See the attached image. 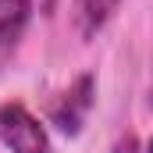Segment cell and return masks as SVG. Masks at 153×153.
<instances>
[{
    "label": "cell",
    "mask_w": 153,
    "mask_h": 153,
    "mask_svg": "<svg viewBox=\"0 0 153 153\" xmlns=\"http://www.w3.org/2000/svg\"><path fill=\"white\" fill-rule=\"evenodd\" d=\"M0 143L11 153H53L50 139H46V128L22 103H4L0 107Z\"/></svg>",
    "instance_id": "1"
},
{
    "label": "cell",
    "mask_w": 153,
    "mask_h": 153,
    "mask_svg": "<svg viewBox=\"0 0 153 153\" xmlns=\"http://www.w3.org/2000/svg\"><path fill=\"white\" fill-rule=\"evenodd\" d=\"M93 96H96L93 75H78L75 82L50 103V121H53L61 132L75 135L78 128H82V121H85V114H89V107H93Z\"/></svg>",
    "instance_id": "2"
},
{
    "label": "cell",
    "mask_w": 153,
    "mask_h": 153,
    "mask_svg": "<svg viewBox=\"0 0 153 153\" xmlns=\"http://www.w3.org/2000/svg\"><path fill=\"white\" fill-rule=\"evenodd\" d=\"M29 18H32V0H0V68L14 57L29 29Z\"/></svg>",
    "instance_id": "3"
},
{
    "label": "cell",
    "mask_w": 153,
    "mask_h": 153,
    "mask_svg": "<svg viewBox=\"0 0 153 153\" xmlns=\"http://www.w3.org/2000/svg\"><path fill=\"white\" fill-rule=\"evenodd\" d=\"M117 4L121 0H75L71 4V11H75V25H78V32L85 39H93L111 18H114V11H117Z\"/></svg>",
    "instance_id": "4"
},
{
    "label": "cell",
    "mask_w": 153,
    "mask_h": 153,
    "mask_svg": "<svg viewBox=\"0 0 153 153\" xmlns=\"http://www.w3.org/2000/svg\"><path fill=\"white\" fill-rule=\"evenodd\" d=\"M111 153H143V150H139V139H135L132 132H125V135L114 143V150H111Z\"/></svg>",
    "instance_id": "5"
},
{
    "label": "cell",
    "mask_w": 153,
    "mask_h": 153,
    "mask_svg": "<svg viewBox=\"0 0 153 153\" xmlns=\"http://www.w3.org/2000/svg\"><path fill=\"white\" fill-rule=\"evenodd\" d=\"M150 153H153V139H150Z\"/></svg>",
    "instance_id": "6"
},
{
    "label": "cell",
    "mask_w": 153,
    "mask_h": 153,
    "mask_svg": "<svg viewBox=\"0 0 153 153\" xmlns=\"http://www.w3.org/2000/svg\"><path fill=\"white\" fill-rule=\"evenodd\" d=\"M150 100H153V89H150Z\"/></svg>",
    "instance_id": "7"
},
{
    "label": "cell",
    "mask_w": 153,
    "mask_h": 153,
    "mask_svg": "<svg viewBox=\"0 0 153 153\" xmlns=\"http://www.w3.org/2000/svg\"><path fill=\"white\" fill-rule=\"evenodd\" d=\"M50 4H53V0H50Z\"/></svg>",
    "instance_id": "8"
}]
</instances>
